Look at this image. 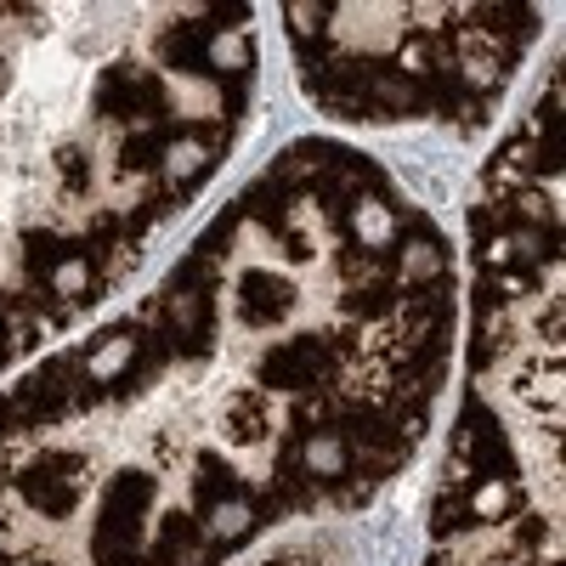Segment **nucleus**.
Returning <instances> with one entry per match:
<instances>
[{
  "mask_svg": "<svg viewBox=\"0 0 566 566\" xmlns=\"http://www.w3.org/2000/svg\"><path fill=\"white\" fill-rule=\"evenodd\" d=\"M154 510V476H142V470H119L108 482V499H103V515H97V566H142L136 555V538H142V522H148Z\"/></svg>",
  "mask_w": 566,
  "mask_h": 566,
  "instance_id": "1",
  "label": "nucleus"
},
{
  "mask_svg": "<svg viewBox=\"0 0 566 566\" xmlns=\"http://www.w3.org/2000/svg\"><path fill=\"white\" fill-rule=\"evenodd\" d=\"M80 476H85V459L80 453H40L34 464H23V476H18V493L29 510L40 515H69L80 504Z\"/></svg>",
  "mask_w": 566,
  "mask_h": 566,
  "instance_id": "2",
  "label": "nucleus"
},
{
  "mask_svg": "<svg viewBox=\"0 0 566 566\" xmlns=\"http://www.w3.org/2000/svg\"><path fill=\"white\" fill-rule=\"evenodd\" d=\"M328 368H335V352H328L323 335H295L283 340L277 352L261 357V391H317L328 380Z\"/></svg>",
  "mask_w": 566,
  "mask_h": 566,
  "instance_id": "3",
  "label": "nucleus"
},
{
  "mask_svg": "<svg viewBox=\"0 0 566 566\" xmlns=\"http://www.w3.org/2000/svg\"><path fill=\"white\" fill-rule=\"evenodd\" d=\"M97 114L103 119H165V85L136 69V63H114L103 80H97Z\"/></svg>",
  "mask_w": 566,
  "mask_h": 566,
  "instance_id": "4",
  "label": "nucleus"
},
{
  "mask_svg": "<svg viewBox=\"0 0 566 566\" xmlns=\"http://www.w3.org/2000/svg\"><path fill=\"white\" fill-rule=\"evenodd\" d=\"M74 386H80V363L74 357H57V363H45L40 374H29V380L7 397V413L18 424H45V419H57L69 408Z\"/></svg>",
  "mask_w": 566,
  "mask_h": 566,
  "instance_id": "5",
  "label": "nucleus"
},
{
  "mask_svg": "<svg viewBox=\"0 0 566 566\" xmlns=\"http://www.w3.org/2000/svg\"><path fill=\"white\" fill-rule=\"evenodd\" d=\"M290 312H295V283L290 277H277L266 266H250L239 277V317L250 328H272V323L290 317Z\"/></svg>",
  "mask_w": 566,
  "mask_h": 566,
  "instance_id": "6",
  "label": "nucleus"
},
{
  "mask_svg": "<svg viewBox=\"0 0 566 566\" xmlns=\"http://www.w3.org/2000/svg\"><path fill=\"white\" fill-rule=\"evenodd\" d=\"M221 431L232 448H261L266 431H272V402L261 386H244V391H232L227 408H221Z\"/></svg>",
  "mask_w": 566,
  "mask_h": 566,
  "instance_id": "7",
  "label": "nucleus"
},
{
  "mask_svg": "<svg viewBox=\"0 0 566 566\" xmlns=\"http://www.w3.org/2000/svg\"><path fill=\"white\" fill-rule=\"evenodd\" d=\"M210 45H216V34L205 23H176L159 40V63L181 69V74H210Z\"/></svg>",
  "mask_w": 566,
  "mask_h": 566,
  "instance_id": "8",
  "label": "nucleus"
},
{
  "mask_svg": "<svg viewBox=\"0 0 566 566\" xmlns=\"http://www.w3.org/2000/svg\"><path fill=\"white\" fill-rule=\"evenodd\" d=\"M239 493H244V482L232 476V470H227L216 453H199V476H193V499H199V510H205V515H210V510H227Z\"/></svg>",
  "mask_w": 566,
  "mask_h": 566,
  "instance_id": "9",
  "label": "nucleus"
},
{
  "mask_svg": "<svg viewBox=\"0 0 566 566\" xmlns=\"http://www.w3.org/2000/svg\"><path fill=\"white\" fill-rule=\"evenodd\" d=\"M165 154H170V130H165V119H148V125H136V130L125 136L119 165H125V170H154Z\"/></svg>",
  "mask_w": 566,
  "mask_h": 566,
  "instance_id": "10",
  "label": "nucleus"
},
{
  "mask_svg": "<svg viewBox=\"0 0 566 566\" xmlns=\"http://www.w3.org/2000/svg\"><path fill=\"white\" fill-rule=\"evenodd\" d=\"M346 312L352 317H386V312H397V283H363V290L346 295Z\"/></svg>",
  "mask_w": 566,
  "mask_h": 566,
  "instance_id": "11",
  "label": "nucleus"
},
{
  "mask_svg": "<svg viewBox=\"0 0 566 566\" xmlns=\"http://www.w3.org/2000/svg\"><path fill=\"white\" fill-rule=\"evenodd\" d=\"M23 261H29L34 277H52L63 266V244L52 239V232H29V239H23Z\"/></svg>",
  "mask_w": 566,
  "mask_h": 566,
  "instance_id": "12",
  "label": "nucleus"
},
{
  "mask_svg": "<svg viewBox=\"0 0 566 566\" xmlns=\"http://www.w3.org/2000/svg\"><path fill=\"white\" fill-rule=\"evenodd\" d=\"M57 176H63V187H69V193L80 199V193H91V159H85V148H74V142H69V148H57Z\"/></svg>",
  "mask_w": 566,
  "mask_h": 566,
  "instance_id": "13",
  "label": "nucleus"
},
{
  "mask_svg": "<svg viewBox=\"0 0 566 566\" xmlns=\"http://www.w3.org/2000/svg\"><path fill=\"white\" fill-rule=\"evenodd\" d=\"M544 533H549V527H544V515H527V510L515 515V544H522V549L544 544Z\"/></svg>",
  "mask_w": 566,
  "mask_h": 566,
  "instance_id": "14",
  "label": "nucleus"
}]
</instances>
